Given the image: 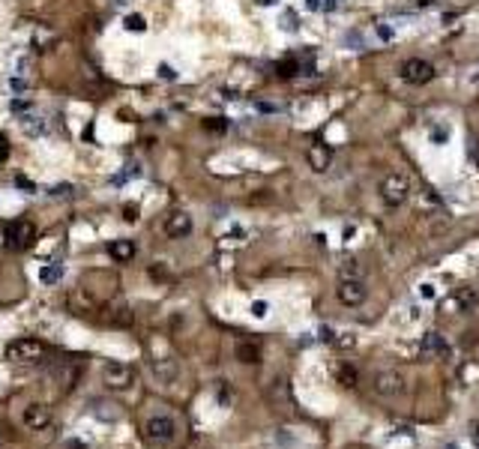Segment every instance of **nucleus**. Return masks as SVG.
I'll list each match as a JSON object with an SVG mask.
<instances>
[{
    "label": "nucleus",
    "mask_w": 479,
    "mask_h": 449,
    "mask_svg": "<svg viewBox=\"0 0 479 449\" xmlns=\"http://www.w3.org/2000/svg\"><path fill=\"white\" fill-rule=\"evenodd\" d=\"M476 159H479V156H476Z\"/></svg>",
    "instance_id": "34"
},
{
    "label": "nucleus",
    "mask_w": 479,
    "mask_h": 449,
    "mask_svg": "<svg viewBox=\"0 0 479 449\" xmlns=\"http://www.w3.org/2000/svg\"><path fill=\"white\" fill-rule=\"evenodd\" d=\"M16 186H18V189H28V192H36V183H33V180H28V177H18V180H16Z\"/></svg>",
    "instance_id": "23"
},
{
    "label": "nucleus",
    "mask_w": 479,
    "mask_h": 449,
    "mask_svg": "<svg viewBox=\"0 0 479 449\" xmlns=\"http://www.w3.org/2000/svg\"><path fill=\"white\" fill-rule=\"evenodd\" d=\"M471 441H473V446L479 449V422H473V429H471Z\"/></svg>",
    "instance_id": "28"
},
{
    "label": "nucleus",
    "mask_w": 479,
    "mask_h": 449,
    "mask_svg": "<svg viewBox=\"0 0 479 449\" xmlns=\"http://www.w3.org/2000/svg\"><path fill=\"white\" fill-rule=\"evenodd\" d=\"M24 426L33 429V431H42L52 426V410H48L45 405H30V407H24Z\"/></svg>",
    "instance_id": "11"
},
{
    "label": "nucleus",
    "mask_w": 479,
    "mask_h": 449,
    "mask_svg": "<svg viewBox=\"0 0 479 449\" xmlns=\"http://www.w3.org/2000/svg\"><path fill=\"white\" fill-rule=\"evenodd\" d=\"M420 4H422V6H428V4H432V0H420Z\"/></svg>",
    "instance_id": "33"
},
{
    "label": "nucleus",
    "mask_w": 479,
    "mask_h": 449,
    "mask_svg": "<svg viewBox=\"0 0 479 449\" xmlns=\"http://www.w3.org/2000/svg\"><path fill=\"white\" fill-rule=\"evenodd\" d=\"M338 383L348 386V390H354V386L360 383L357 369H354V366H342V369H338Z\"/></svg>",
    "instance_id": "18"
},
{
    "label": "nucleus",
    "mask_w": 479,
    "mask_h": 449,
    "mask_svg": "<svg viewBox=\"0 0 479 449\" xmlns=\"http://www.w3.org/2000/svg\"><path fill=\"white\" fill-rule=\"evenodd\" d=\"M309 9H321V0H309Z\"/></svg>",
    "instance_id": "30"
},
{
    "label": "nucleus",
    "mask_w": 479,
    "mask_h": 449,
    "mask_svg": "<svg viewBox=\"0 0 479 449\" xmlns=\"http://www.w3.org/2000/svg\"><path fill=\"white\" fill-rule=\"evenodd\" d=\"M159 75L162 78H177V72H174L171 66H159Z\"/></svg>",
    "instance_id": "27"
},
{
    "label": "nucleus",
    "mask_w": 479,
    "mask_h": 449,
    "mask_svg": "<svg viewBox=\"0 0 479 449\" xmlns=\"http://www.w3.org/2000/svg\"><path fill=\"white\" fill-rule=\"evenodd\" d=\"M422 297H434V288H432V285H422Z\"/></svg>",
    "instance_id": "29"
},
{
    "label": "nucleus",
    "mask_w": 479,
    "mask_h": 449,
    "mask_svg": "<svg viewBox=\"0 0 479 449\" xmlns=\"http://www.w3.org/2000/svg\"><path fill=\"white\" fill-rule=\"evenodd\" d=\"M204 126H207L210 132H225V129H228V120H225V117H210Z\"/></svg>",
    "instance_id": "22"
},
{
    "label": "nucleus",
    "mask_w": 479,
    "mask_h": 449,
    "mask_svg": "<svg viewBox=\"0 0 479 449\" xmlns=\"http://www.w3.org/2000/svg\"><path fill=\"white\" fill-rule=\"evenodd\" d=\"M306 159H309V168L314 174H324V171H330V165H333V150L326 144H312Z\"/></svg>",
    "instance_id": "10"
},
{
    "label": "nucleus",
    "mask_w": 479,
    "mask_h": 449,
    "mask_svg": "<svg viewBox=\"0 0 479 449\" xmlns=\"http://www.w3.org/2000/svg\"><path fill=\"white\" fill-rule=\"evenodd\" d=\"M6 156H9V141H6V135H0V162Z\"/></svg>",
    "instance_id": "24"
},
{
    "label": "nucleus",
    "mask_w": 479,
    "mask_h": 449,
    "mask_svg": "<svg viewBox=\"0 0 479 449\" xmlns=\"http://www.w3.org/2000/svg\"><path fill=\"white\" fill-rule=\"evenodd\" d=\"M144 434L150 441H159V443H171L177 438V419L168 417V414H153L144 422Z\"/></svg>",
    "instance_id": "3"
},
{
    "label": "nucleus",
    "mask_w": 479,
    "mask_h": 449,
    "mask_svg": "<svg viewBox=\"0 0 479 449\" xmlns=\"http://www.w3.org/2000/svg\"><path fill=\"white\" fill-rule=\"evenodd\" d=\"M6 357L12 363H40L45 357V345L36 339H16V342H9Z\"/></svg>",
    "instance_id": "4"
},
{
    "label": "nucleus",
    "mask_w": 479,
    "mask_h": 449,
    "mask_svg": "<svg viewBox=\"0 0 479 449\" xmlns=\"http://www.w3.org/2000/svg\"><path fill=\"white\" fill-rule=\"evenodd\" d=\"M261 4H264V6H270V4H279V0H261Z\"/></svg>",
    "instance_id": "31"
},
{
    "label": "nucleus",
    "mask_w": 479,
    "mask_h": 449,
    "mask_svg": "<svg viewBox=\"0 0 479 449\" xmlns=\"http://www.w3.org/2000/svg\"><path fill=\"white\" fill-rule=\"evenodd\" d=\"M60 276H63V267H60V264H48V267H42V273H40V279H42L45 285L60 282Z\"/></svg>",
    "instance_id": "19"
},
{
    "label": "nucleus",
    "mask_w": 479,
    "mask_h": 449,
    "mask_svg": "<svg viewBox=\"0 0 479 449\" xmlns=\"http://www.w3.org/2000/svg\"><path fill=\"white\" fill-rule=\"evenodd\" d=\"M297 69H300V66L294 64V60H282V64L276 66V72H279V78H294Z\"/></svg>",
    "instance_id": "20"
},
{
    "label": "nucleus",
    "mask_w": 479,
    "mask_h": 449,
    "mask_svg": "<svg viewBox=\"0 0 479 449\" xmlns=\"http://www.w3.org/2000/svg\"><path fill=\"white\" fill-rule=\"evenodd\" d=\"M336 294H338V299H342L345 306L357 309V306L365 303V297H369V288H365V282L357 279V276H342V282H338Z\"/></svg>",
    "instance_id": "6"
},
{
    "label": "nucleus",
    "mask_w": 479,
    "mask_h": 449,
    "mask_svg": "<svg viewBox=\"0 0 479 449\" xmlns=\"http://www.w3.org/2000/svg\"><path fill=\"white\" fill-rule=\"evenodd\" d=\"M452 299H456L459 311H476L479 309V291L476 288H459L456 294H452Z\"/></svg>",
    "instance_id": "16"
},
{
    "label": "nucleus",
    "mask_w": 479,
    "mask_h": 449,
    "mask_svg": "<svg viewBox=\"0 0 479 449\" xmlns=\"http://www.w3.org/2000/svg\"><path fill=\"white\" fill-rule=\"evenodd\" d=\"M126 30H132V33H144L147 30V21L141 16H129L126 18Z\"/></svg>",
    "instance_id": "21"
},
{
    "label": "nucleus",
    "mask_w": 479,
    "mask_h": 449,
    "mask_svg": "<svg viewBox=\"0 0 479 449\" xmlns=\"http://www.w3.org/2000/svg\"><path fill=\"white\" fill-rule=\"evenodd\" d=\"M165 234L171 237V240H183V237H189V234H192V216L183 213V210L171 213L165 219Z\"/></svg>",
    "instance_id": "9"
},
{
    "label": "nucleus",
    "mask_w": 479,
    "mask_h": 449,
    "mask_svg": "<svg viewBox=\"0 0 479 449\" xmlns=\"http://www.w3.org/2000/svg\"><path fill=\"white\" fill-rule=\"evenodd\" d=\"M434 64H428V60H422V57H410V60H405L401 64V78H405L408 84H428L434 78Z\"/></svg>",
    "instance_id": "7"
},
{
    "label": "nucleus",
    "mask_w": 479,
    "mask_h": 449,
    "mask_svg": "<svg viewBox=\"0 0 479 449\" xmlns=\"http://www.w3.org/2000/svg\"><path fill=\"white\" fill-rule=\"evenodd\" d=\"M153 374H156L162 383H171V381H177L180 369H177V363H174V359L162 357V359H153Z\"/></svg>",
    "instance_id": "15"
},
{
    "label": "nucleus",
    "mask_w": 479,
    "mask_h": 449,
    "mask_svg": "<svg viewBox=\"0 0 479 449\" xmlns=\"http://www.w3.org/2000/svg\"><path fill=\"white\" fill-rule=\"evenodd\" d=\"M372 390L381 395V398H398L405 395L408 383H405V374L396 371V369H377L372 374Z\"/></svg>",
    "instance_id": "2"
},
{
    "label": "nucleus",
    "mask_w": 479,
    "mask_h": 449,
    "mask_svg": "<svg viewBox=\"0 0 479 449\" xmlns=\"http://www.w3.org/2000/svg\"><path fill=\"white\" fill-rule=\"evenodd\" d=\"M234 354H237V359H240V363H243V366H258L261 359H264L261 345H258V342H252V339H246V342H237Z\"/></svg>",
    "instance_id": "13"
},
{
    "label": "nucleus",
    "mask_w": 479,
    "mask_h": 449,
    "mask_svg": "<svg viewBox=\"0 0 479 449\" xmlns=\"http://www.w3.org/2000/svg\"><path fill=\"white\" fill-rule=\"evenodd\" d=\"M449 354V345L440 333H425L422 335V345H420V357H447Z\"/></svg>",
    "instance_id": "12"
},
{
    "label": "nucleus",
    "mask_w": 479,
    "mask_h": 449,
    "mask_svg": "<svg viewBox=\"0 0 479 449\" xmlns=\"http://www.w3.org/2000/svg\"><path fill=\"white\" fill-rule=\"evenodd\" d=\"M102 381L111 386V390H129L135 383V371L126 363H108L102 371Z\"/></svg>",
    "instance_id": "8"
},
{
    "label": "nucleus",
    "mask_w": 479,
    "mask_h": 449,
    "mask_svg": "<svg viewBox=\"0 0 479 449\" xmlns=\"http://www.w3.org/2000/svg\"><path fill=\"white\" fill-rule=\"evenodd\" d=\"M123 213H126V219H129V222H135V219H138V207H135V204H129V207L123 210Z\"/></svg>",
    "instance_id": "26"
},
{
    "label": "nucleus",
    "mask_w": 479,
    "mask_h": 449,
    "mask_svg": "<svg viewBox=\"0 0 479 449\" xmlns=\"http://www.w3.org/2000/svg\"><path fill=\"white\" fill-rule=\"evenodd\" d=\"M377 195H381V201L386 207H401L410 198V180L398 171H389L386 177H381V183H377Z\"/></svg>",
    "instance_id": "1"
},
{
    "label": "nucleus",
    "mask_w": 479,
    "mask_h": 449,
    "mask_svg": "<svg viewBox=\"0 0 479 449\" xmlns=\"http://www.w3.org/2000/svg\"><path fill=\"white\" fill-rule=\"evenodd\" d=\"M33 240H36V228L28 219H16L4 228V243L9 249H28V246H33Z\"/></svg>",
    "instance_id": "5"
},
{
    "label": "nucleus",
    "mask_w": 479,
    "mask_h": 449,
    "mask_svg": "<svg viewBox=\"0 0 479 449\" xmlns=\"http://www.w3.org/2000/svg\"><path fill=\"white\" fill-rule=\"evenodd\" d=\"M108 255H111V261H117V264H129L135 258V243L132 240H111Z\"/></svg>",
    "instance_id": "14"
},
{
    "label": "nucleus",
    "mask_w": 479,
    "mask_h": 449,
    "mask_svg": "<svg viewBox=\"0 0 479 449\" xmlns=\"http://www.w3.org/2000/svg\"><path fill=\"white\" fill-rule=\"evenodd\" d=\"M252 311H255V318H264V315H267V303H255V306H252Z\"/></svg>",
    "instance_id": "25"
},
{
    "label": "nucleus",
    "mask_w": 479,
    "mask_h": 449,
    "mask_svg": "<svg viewBox=\"0 0 479 449\" xmlns=\"http://www.w3.org/2000/svg\"><path fill=\"white\" fill-rule=\"evenodd\" d=\"M326 6H330V9H336V6H338V0H330V4H326Z\"/></svg>",
    "instance_id": "32"
},
{
    "label": "nucleus",
    "mask_w": 479,
    "mask_h": 449,
    "mask_svg": "<svg viewBox=\"0 0 479 449\" xmlns=\"http://www.w3.org/2000/svg\"><path fill=\"white\" fill-rule=\"evenodd\" d=\"M21 129L28 135H33V138H40V135H48V120L36 117V114H24L21 117Z\"/></svg>",
    "instance_id": "17"
}]
</instances>
